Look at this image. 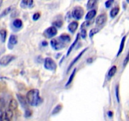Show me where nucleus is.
Returning <instances> with one entry per match:
<instances>
[{
  "label": "nucleus",
  "mask_w": 129,
  "mask_h": 121,
  "mask_svg": "<svg viewBox=\"0 0 129 121\" xmlns=\"http://www.w3.org/2000/svg\"><path fill=\"white\" fill-rule=\"evenodd\" d=\"M27 103L33 107H37L42 102L40 97V92L37 89H31L27 92L26 95Z\"/></svg>",
  "instance_id": "nucleus-1"
},
{
  "label": "nucleus",
  "mask_w": 129,
  "mask_h": 121,
  "mask_svg": "<svg viewBox=\"0 0 129 121\" xmlns=\"http://www.w3.org/2000/svg\"><path fill=\"white\" fill-rule=\"evenodd\" d=\"M66 43L64 42L59 37L52 39L50 41V45L52 48L55 50H60L65 47Z\"/></svg>",
  "instance_id": "nucleus-2"
},
{
  "label": "nucleus",
  "mask_w": 129,
  "mask_h": 121,
  "mask_svg": "<svg viewBox=\"0 0 129 121\" xmlns=\"http://www.w3.org/2000/svg\"><path fill=\"white\" fill-rule=\"evenodd\" d=\"M84 14V9L81 6H76L72 11V16L75 20H79L83 17Z\"/></svg>",
  "instance_id": "nucleus-3"
},
{
  "label": "nucleus",
  "mask_w": 129,
  "mask_h": 121,
  "mask_svg": "<svg viewBox=\"0 0 129 121\" xmlns=\"http://www.w3.org/2000/svg\"><path fill=\"white\" fill-rule=\"evenodd\" d=\"M44 68L47 70L55 71L57 68V64L51 57H46L44 59Z\"/></svg>",
  "instance_id": "nucleus-4"
},
{
  "label": "nucleus",
  "mask_w": 129,
  "mask_h": 121,
  "mask_svg": "<svg viewBox=\"0 0 129 121\" xmlns=\"http://www.w3.org/2000/svg\"><path fill=\"white\" fill-rule=\"evenodd\" d=\"M57 34V30L54 26H50L45 29L44 32V35L47 39H52Z\"/></svg>",
  "instance_id": "nucleus-5"
},
{
  "label": "nucleus",
  "mask_w": 129,
  "mask_h": 121,
  "mask_svg": "<svg viewBox=\"0 0 129 121\" xmlns=\"http://www.w3.org/2000/svg\"><path fill=\"white\" fill-rule=\"evenodd\" d=\"M15 58L16 57L15 55H11V54L4 55L0 59V65L2 66H6L8 65L11 62L15 60Z\"/></svg>",
  "instance_id": "nucleus-6"
},
{
  "label": "nucleus",
  "mask_w": 129,
  "mask_h": 121,
  "mask_svg": "<svg viewBox=\"0 0 129 121\" xmlns=\"http://www.w3.org/2000/svg\"><path fill=\"white\" fill-rule=\"evenodd\" d=\"M13 117V111L10 109L3 111L0 114V120H11Z\"/></svg>",
  "instance_id": "nucleus-7"
},
{
  "label": "nucleus",
  "mask_w": 129,
  "mask_h": 121,
  "mask_svg": "<svg viewBox=\"0 0 129 121\" xmlns=\"http://www.w3.org/2000/svg\"><path fill=\"white\" fill-rule=\"evenodd\" d=\"M18 43V37L16 35H11L9 37L8 48L9 49H12L15 45Z\"/></svg>",
  "instance_id": "nucleus-8"
},
{
  "label": "nucleus",
  "mask_w": 129,
  "mask_h": 121,
  "mask_svg": "<svg viewBox=\"0 0 129 121\" xmlns=\"http://www.w3.org/2000/svg\"><path fill=\"white\" fill-rule=\"evenodd\" d=\"M88 47H86V48H85V49H83V50H82V51L81 52L79 53V54H78V55H77V56L76 57L74 58V59H73V61H72L70 65H69V67H68V72L69 71H70L71 69V68H73V66H74V64H75L77 62H78V60H79V59H80V58L81 57L82 55H83V54H84V52H85L86 51V50H88Z\"/></svg>",
  "instance_id": "nucleus-9"
},
{
  "label": "nucleus",
  "mask_w": 129,
  "mask_h": 121,
  "mask_svg": "<svg viewBox=\"0 0 129 121\" xmlns=\"http://www.w3.org/2000/svg\"><path fill=\"white\" fill-rule=\"evenodd\" d=\"M107 16L105 13H103L100 15L99 16H97V18H96L95 23L97 26H101L103 24H104L107 21Z\"/></svg>",
  "instance_id": "nucleus-10"
},
{
  "label": "nucleus",
  "mask_w": 129,
  "mask_h": 121,
  "mask_svg": "<svg viewBox=\"0 0 129 121\" xmlns=\"http://www.w3.org/2000/svg\"><path fill=\"white\" fill-rule=\"evenodd\" d=\"M34 6V0H21L20 6L22 8H30Z\"/></svg>",
  "instance_id": "nucleus-11"
},
{
  "label": "nucleus",
  "mask_w": 129,
  "mask_h": 121,
  "mask_svg": "<svg viewBox=\"0 0 129 121\" xmlns=\"http://www.w3.org/2000/svg\"><path fill=\"white\" fill-rule=\"evenodd\" d=\"M78 26H79L78 22H77L76 21H73L69 24L68 26V29L69 32H71V34H74L76 30L78 29Z\"/></svg>",
  "instance_id": "nucleus-12"
},
{
  "label": "nucleus",
  "mask_w": 129,
  "mask_h": 121,
  "mask_svg": "<svg viewBox=\"0 0 129 121\" xmlns=\"http://www.w3.org/2000/svg\"><path fill=\"white\" fill-rule=\"evenodd\" d=\"M79 37H80V35H79V34H77L76 37V39H75V40H74V42H73V44H71V46L69 47V49H68V52H67V54H66V56H67V57L69 56V54H71V52H72V50H73V49H74V47L76 46V45L77 43H78V40H79Z\"/></svg>",
  "instance_id": "nucleus-13"
},
{
  "label": "nucleus",
  "mask_w": 129,
  "mask_h": 121,
  "mask_svg": "<svg viewBox=\"0 0 129 121\" xmlns=\"http://www.w3.org/2000/svg\"><path fill=\"white\" fill-rule=\"evenodd\" d=\"M18 104L17 101L15 99H11L10 100V103H9L8 109L13 112L14 110H15L18 108Z\"/></svg>",
  "instance_id": "nucleus-14"
},
{
  "label": "nucleus",
  "mask_w": 129,
  "mask_h": 121,
  "mask_svg": "<svg viewBox=\"0 0 129 121\" xmlns=\"http://www.w3.org/2000/svg\"><path fill=\"white\" fill-rule=\"evenodd\" d=\"M13 6H9V7L5 8V10H4L2 12L0 13V19L3 18V17L6 16V15H8V14H10V13L13 11Z\"/></svg>",
  "instance_id": "nucleus-15"
},
{
  "label": "nucleus",
  "mask_w": 129,
  "mask_h": 121,
  "mask_svg": "<svg viewBox=\"0 0 129 121\" xmlns=\"http://www.w3.org/2000/svg\"><path fill=\"white\" fill-rule=\"evenodd\" d=\"M96 15V10H91L87 13L86 15L85 16V20L87 21H90Z\"/></svg>",
  "instance_id": "nucleus-16"
},
{
  "label": "nucleus",
  "mask_w": 129,
  "mask_h": 121,
  "mask_svg": "<svg viewBox=\"0 0 129 121\" xmlns=\"http://www.w3.org/2000/svg\"><path fill=\"white\" fill-rule=\"evenodd\" d=\"M17 98L19 102L20 103V104L22 105V107H24V108H26V107H27L28 103L27 102H26V98H25L23 96L21 95L20 94H17Z\"/></svg>",
  "instance_id": "nucleus-17"
},
{
  "label": "nucleus",
  "mask_w": 129,
  "mask_h": 121,
  "mask_svg": "<svg viewBox=\"0 0 129 121\" xmlns=\"http://www.w3.org/2000/svg\"><path fill=\"white\" fill-rule=\"evenodd\" d=\"M126 38H127V35H125L124 37H123V38H122V40H121L120 45V48H119V49H118V52H117V57H118V56H119L120 55L121 53H122V51H123V49H124L125 42Z\"/></svg>",
  "instance_id": "nucleus-18"
},
{
  "label": "nucleus",
  "mask_w": 129,
  "mask_h": 121,
  "mask_svg": "<svg viewBox=\"0 0 129 121\" xmlns=\"http://www.w3.org/2000/svg\"><path fill=\"white\" fill-rule=\"evenodd\" d=\"M99 0H88L86 4V8L88 10H91L96 5Z\"/></svg>",
  "instance_id": "nucleus-19"
},
{
  "label": "nucleus",
  "mask_w": 129,
  "mask_h": 121,
  "mask_svg": "<svg viewBox=\"0 0 129 121\" xmlns=\"http://www.w3.org/2000/svg\"><path fill=\"white\" fill-rule=\"evenodd\" d=\"M13 25L16 28H21L23 26V22L20 19H15L13 21Z\"/></svg>",
  "instance_id": "nucleus-20"
},
{
  "label": "nucleus",
  "mask_w": 129,
  "mask_h": 121,
  "mask_svg": "<svg viewBox=\"0 0 129 121\" xmlns=\"http://www.w3.org/2000/svg\"><path fill=\"white\" fill-rule=\"evenodd\" d=\"M120 11V8L118 6L114 7L111 10L110 12V15L111 18H115L117 15L118 14Z\"/></svg>",
  "instance_id": "nucleus-21"
},
{
  "label": "nucleus",
  "mask_w": 129,
  "mask_h": 121,
  "mask_svg": "<svg viewBox=\"0 0 129 121\" xmlns=\"http://www.w3.org/2000/svg\"><path fill=\"white\" fill-rule=\"evenodd\" d=\"M59 37L60 38V39H61L63 42H65L66 44H68V43H69L71 40L70 36H69V35H68V34H61V35H60Z\"/></svg>",
  "instance_id": "nucleus-22"
},
{
  "label": "nucleus",
  "mask_w": 129,
  "mask_h": 121,
  "mask_svg": "<svg viewBox=\"0 0 129 121\" xmlns=\"http://www.w3.org/2000/svg\"><path fill=\"white\" fill-rule=\"evenodd\" d=\"M117 71V66H112V68L110 69L109 71H108V78H112V77H113V76L115 74Z\"/></svg>",
  "instance_id": "nucleus-23"
},
{
  "label": "nucleus",
  "mask_w": 129,
  "mask_h": 121,
  "mask_svg": "<svg viewBox=\"0 0 129 121\" xmlns=\"http://www.w3.org/2000/svg\"><path fill=\"white\" fill-rule=\"evenodd\" d=\"M76 73V68H74V69L73 70V71L72 72L70 76H69V79H68V81H67L66 84V86H69V84L72 83V81H73V79H74V76H75Z\"/></svg>",
  "instance_id": "nucleus-24"
},
{
  "label": "nucleus",
  "mask_w": 129,
  "mask_h": 121,
  "mask_svg": "<svg viewBox=\"0 0 129 121\" xmlns=\"http://www.w3.org/2000/svg\"><path fill=\"white\" fill-rule=\"evenodd\" d=\"M6 35H7V32L5 29H2L0 30V40L2 42H5L6 39Z\"/></svg>",
  "instance_id": "nucleus-25"
},
{
  "label": "nucleus",
  "mask_w": 129,
  "mask_h": 121,
  "mask_svg": "<svg viewBox=\"0 0 129 121\" xmlns=\"http://www.w3.org/2000/svg\"><path fill=\"white\" fill-rule=\"evenodd\" d=\"M62 108V105L61 104H58L57 105L55 106V108L53 109L52 112V115H55L57 113H59Z\"/></svg>",
  "instance_id": "nucleus-26"
},
{
  "label": "nucleus",
  "mask_w": 129,
  "mask_h": 121,
  "mask_svg": "<svg viewBox=\"0 0 129 121\" xmlns=\"http://www.w3.org/2000/svg\"><path fill=\"white\" fill-rule=\"evenodd\" d=\"M99 32H100V29L98 28H92L91 30L89 31V38H90V39H92L93 37L94 36V35H96L97 33Z\"/></svg>",
  "instance_id": "nucleus-27"
},
{
  "label": "nucleus",
  "mask_w": 129,
  "mask_h": 121,
  "mask_svg": "<svg viewBox=\"0 0 129 121\" xmlns=\"http://www.w3.org/2000/svg\"><path fill=\"white\" fill-rule=\"evenodd\" d=\"M53 26H55V27L60 28L63 25V21L61 20H57L53 22Z\"/></svg>",
  "instance_id": "nucleus-28"
},
{
  "label": "nucleus",
  "mask_w": 129,
  "mask_h": 121,
  "mask_svg": "<svg viewBox=\"0 0 129 121\" xmlns=\"http://www.w3.org/2000/svg\"><path fill=\"white\" fill-rule=\"evenodd\" d=\"M79 35H81L83 39H85L86 38L87 36V32L85 28H81V33L79 34Z\"/></svg>",
  "instance_id": "nucleus-29"
},
{
  "label": "nucleus",
  "mask_w": 129,
  "mask_h": 121,
  "mask_svg": "<svg viewBox=\"0 0 129 121\" xmlns=\"http://www.w3.org/2000/svg\"><path fill=\"white\" fill-rule=\"evenodd\" d=\"M113 3H114V0H107L105 2V7L107 8H110L112 6Z\"/></svg>",
  "instance_id": "nucleus-30"
},
{
  "label": "nucleus",
  "mask_w": 129,
  "mask_h": 121,
  "mask_svg": "<svg viewBox=\"0 0 129 121\" xmlns=\"http://www.w3.org/2000/svg\"><path fill=\"white\" fill-rule=\"evenodd\" d=\"M115 95L116 98H117V102L118 103L120 102V97H119V86L118 85H117L115 87Z\"/></svg>",
  "instance_id": "nucleus-31"
},
{
  "label": "nucleus",
  "mask_w": 129,
  "mask_h": 121,
  "mask_svg": "<svg viewBox=\"0 0 129 121\" xmlns=\"http://www.w3.org/2000/svg\"><path fill=\"white\" fill-rule=\"evenodd\" d=\"M40 13L37 12L34 14V15H33L32 16V19L33 20H34V21H37V20H38L39 18H40Z\"/></svg>",
  "instance_id": "nucleus-32"
},
{
  "label": "nucleus",
  "mask_w": 129,
  "mask_h": 121,
  "mask_svg": "<svg viewBox=\"0 0 129 121\" xmlns=\"http://www.w3.org/2000/svg\"><path fill=\"white\" fill-rule=\"evenodd\" d=\"M31 112L30 110L26 109V110H25V116H26V117H30V116L31 115Z\"/></svg>",
  "instance_id": "nucleus-33"
},
{
  "label": "nucleus",
  "mask_w": 129,
  "mask_h": 121,
  "mask_svg": "<svg viewBox=\"0 0 129 121\" xmlns=\"http://www.w3.org/2000/svg\"><path fill=\"white\" fill-rule=\"evenodd\" d=\"M128 55H127V56H126L125 59L124 61H123V66H126L127 63H128Z\"/></svg>",
  "instance_id": "nucleus-34"
},
{
  "label": "nucleus",
  "mask_w": 129,
  "mask_h": 121,
  "mask_svg": "<svg viewBox=\"0 0 129 121\" xmlns=\"http://www.w3.org/2000/svg\"><path fill=\"white\" fill-rule=\"evenodd\" d=\"M3 105H4L3 102V101L1 100H0V113L3 112L2 110H3Z\"/></svg>",
  "instance_id": "nucleus-35"
},
{
  "label": "nucleus",
  "mask_w": 129,
  "mask_h": 121,
  "mask_svg": "<svg viewBox=\"0 0 129 121\" xmlns=\"http://www.w3.org/2000/svg\"><path fill=\"white\" fill-rule=\"evenodd\" d=\"M107 114H108V117H112V116H113V112H112V111H109V112H108V113H107Z\"/></svg>",
  "instance_id": "nucleus-36"
},
{
  "label": "nucleus",
  "mask_w": 129,
  "mask_h": 121,
  "mask_svg": "<svg viewBox=\"0 0 129 121\" xmlns=\"http://www.w3.org/2000/svg\"><path fill=\"white\" fill-rule=\"evenodd\" d=\"M42 44L43 46H46V45H47V42H42Z\"/></svg>",
  "instance_id": "nucleus-37"
},
{
  "label": "nucleus",
  "mask_w": 129,
  "mask_h": 121,
  "mask_svg": "<svg viewBox=\"0 0 129 121\" xmlns=\"http://www.w3.org/2000/svg\"><path fill=\"white\" fill-rule=\"evenodd\" d=\"M127 2L128 3L129 2V0H127Z\"/></svg>",
  "instance_id": "nucleus-38"
}]
</instances>
